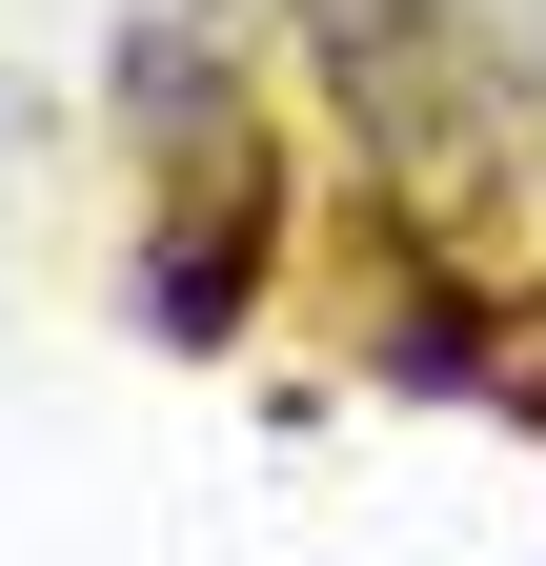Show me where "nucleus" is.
I'll list each match as a JSON object with an SVG mask.
<instances>
[{"instance_id": "obj_1", "label": "nucleus", "mask_w": 546, "mask_h": 566, "mask_svg": "<svg viewBox=\"0 0 546 566\" xmlns=\"http://www.w3.org/2000/svg\"><path fill=\"white\" fill-rule=\"evenodd\" d=\"M284 41H304V82H324V122L365 142L385 202H445V223H465V202L526 163L506 82L445 41V0H284Z\"/></svg>"}, {"instance_id": "obj_2", "label": "nucleus", "mask_w": 546, "mask_h": 566, "mask_svg": "<svg viewBox=\"0 0 546 566\" xmlns=\"http://www.w3.org/2000/svg\"><path fill=\"white\" fill-rule=\"evenodd\" d=\"M345 243H365V365L405 405H506V424H546V283L465 263L426 202H385V182H365Z\"/></svg>"}, {"instance_id": "obj_3", "label": "nucleus", "mask_w": 546, "mask_h": 566, "mask_svg": "<svg viewBox=\"0 0 546 566\" xmlns=\"http://www.w3.org/2000/svg\"><path fill=\"white\" fill-rule=\"evenodd\" d=\"M284 223H304L284 122H223L202 163H162L143 243H122V304H143V344H162V365H223V344L284 304Z\"/></svg>"}, {"instance_id": "obj_4", "label": "nucleus", "mask_w": 546, "mask_h": 566, "mask_svg": "<svg viewBox=\"0 0 546 566\" xmlns=\"http://www.w3.org/2000/svg\"><path fill=\"white\" fill-rule=\"evenodd\" d=\"M102 82H122V122H143L162 163H202L223 122H263V102H243V61H223V21H182V0H162V21H122Z\"/></svg>"}, {"instance_id": "obj_5", "label": "nucleus", "mask_w": 546, "mask_h": 566, "mask_svg": "<svg viewBox=\"0 0 546 566\" xmlns=\"http://www.w3.org/2000/svg\"><path fill=\"white\" fill-rule=\"evenodd\" d=\"M445 41L506 82V122H546V0H445Z\"/></svg>"}, {"instance_id": "obj_6", "label": "nucleus", "mask_w": 546, "mask_h": 566, "mask_svg": "<svg viewBox=\"0 0 546 566\" xmlns=\"http://www.w3.org/2000/svg\"><path fill=\"white\" fill-rule=\"evenodd\" d=\"M0 142H21V102H0Z\"/></svg>"}]
</instances>
